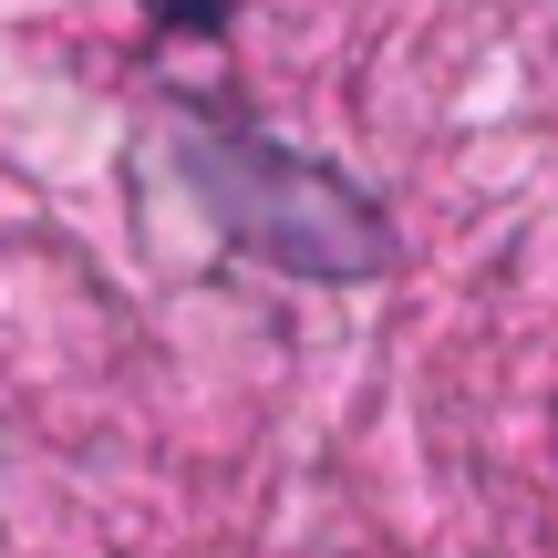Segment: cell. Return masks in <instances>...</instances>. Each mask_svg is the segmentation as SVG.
I'll return each mask as SVG.
<instances>
[{"mask_svg":"<svg viewBox=\"0 0 558 558\" xmlns=\"http://www.w3.org/2000/svg\"><path fill=\"white\" fill-rule=\"evenodd\" d=\"M177 156H186V186L207 197V218H218L248 259L300 269V279L383 269V207L352 197L320 156H290L259 124H228V114H186Z\"/></svg>","mask_w":558,"mask_h":558,"instance_id":"cell-1","label":"cell"},{"mask_svg":"<svg viewBox=\"0 0 558 558\" xmlns=\"http://www.w3.org/2000/svg\"><path fill=\"white\" fill-rule=\"evenodd\" d=\"M145 11H156V32H228L239 0H145Z\"/></svg>","mask_w":558,"mask_h":558,"instance_id":"cell-2","label":"cell"}]
</instances>
